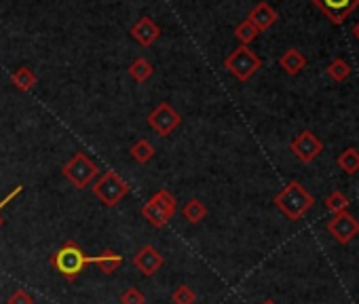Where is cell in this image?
Returning <instances> with one entry per match:
<instances>
[{
    "label": "cell",
    "mask_w": 359,
    "mask_h": 304,
    "mask_svg": "<svg viewBox=\"0 0 359 304\" xmlns=\"http://www.w3.org/2000/svg\"><path fill=\"white\" fill-rule=\"evenodd\" d=\"M180 123H182V116H180V112L175 108H171L167 102L158 104L150 114H148V125L150 129L161 135V137H167L171 135V131H175L180 127Z\"/></svg>",
    "instance_id": "52a82bcc"
},
{
    "label": "cell",
    "mask_w": 359,
    "mask_h": 304,
    "mask_svg": "<svg viewBox=\"0 0 359 304\" xmlns=\"http://www.w3.org/2000/svg\"><path fill=\"white\" fill-rule=\"evenodd\" d=\"M22 191H24V186H15V188H13V191H11L3 201H0V212H3V209H5V207H7V205L18 197V195H22ZM0 224H3V220H0Z\"/></svg>",
    "instance_id": "4316f807"
},
{
    "label": "cell",
    "mask_w": 359,
    "mask_h": 304,
    "mask_svg": "<svg viewBox=\"0 0 359 304\" xmlns=\"http://www.w3.org/2000/svg\"><path fill=\"white\" fill-rule=\"evenodd\" d=\"M338 167L348 174V176H355L359 172V150L357 148H346L338 155Z\"/></svg>",
    "instance_id": "2e32d148"
},
{
    "label": "cell",
    "mask_w": 359,
    "mask_h": 304,
    "mask_svg": "<svg viewBox=\"0 0 359 304\" xmlns=\"http://www.w3.org/2000/svg\"><path fill=\"white\" fill-rule=\"evenodd\" d=\"M165 264L163 254L152 247V245H144L137 249V254L133 256V266L144 275V277H152L154 272H158Z\"/></svg>",
    "instance_id": "8fae6325"
},
{
    "label": "cell",
    "mask_w": 359,
    "mask_h": 304,
    "mask_svg": "<svg viewBox=\"0 0 359 304\" xmlns=\"http://www.w3.org/2000/svg\"><path fill=\"white\" fill-rule=\"evenodd\" d=\"M129 152H131V157H133L137 163H142V165H144V163H148V161L154 157V146H152L148 139H137V141L131 146V150H129Z\"/></svg>",
    "instance_id": "ffe728a7"
},
{
    "label": "cell",
    "mask_w": 359,
    "mask_h": 304,
    "mask_svg": "<svg viewBox=\"0 0 359 304\" xmlns=\"http://www.w3.org/2000/svg\"><path fill=\"white\" fill-rule=\"evenodd\" d=\"M311 3L334 24L340 26L359 7V0H311Z\"/></svg>",
    "instance_id": "9c48e42d"
},
{
    "label": "cell",
    "mask_w": 359,
    "mask_h": 304,
    "mask_svg": "<svg viewBox=\"0 0 359 304\" xmlns=\"http://www.w3.org/2000/svg\"><path fill=\"white\" fill-rule=\"evenodd\" d=\"M91 264H95L104 275H112L123 264V256L121 254H114L112 249H106L100 256L91 258Z\"/></svg>",
    "instance_id": "9a60e30c"
},
{
    "label": "cell",
    "mask_w": 359,
    "mask_h": 304,
    "mask_svg": "<svg viewBox=\"0 0 359 304\" xmlns=\"http://www.w3.org/2000/svg\"><path fill=\"white\" fill-rule=\"evenodd\" d=\"M175 212H177V199L167 188L156 191L154 197L148 203H144V207H142L144 220H148V224L154 228L167 226L169 220L175 216Z\"/></svg>",
    "instance_id": "3957f363"
},
{
    "label": "cell",
    "mask_w": 359,
    "mask_h": 304,
    "mask_svg": "<svg viewBox=\"0 0 359 304\" xmlns=\"http://www.w3.org/2000/svg\"><path fill=\"white\" fill-rule=\"evenodd\" d=\"M7 304H34V298H32L26 289H15V291L9 296Z\"/></svg>",
    "instance_id": "484cf974"
},
{
    "label": "cell",
    "mask_w": 359,
    "mask_h": 304,
    "mask_svg": "<svg viewBox=\"0 0 359 304\" xmlns=\"http://www.w3.org/2000/svg\"><path fill=\"white\" fill-rule=\"evenodd\" d=\"M182 216H184V220H189L191 224H199L201 220H205L208 207H205V203H201L199 199H191V201L182 207Z\"/></svg>",
    "instance_id": "ac0fdd59"
},
{
    "label": "cell",
    "mask_w": 359,
    "mask_h": 304,
    "mask_svg": "<svg viewBox=\"0 0 359 304\" xmlns=\"http://www.w3.org/2000/svg\"><path fill=\"white\" fill-rule=\"evenodd\" d=\"M121 304H146V296L137 287H127L121 293Z\"/></svg>",
    "instance_id": "d4e9b609"
},
{
    "label": "cell",
    "mask_w": 359,
    "mask_h": 304,
    "mask_svg": "<svg viewBox=\"0 0 359 304\" xmlns=\"http://www.w3.org/2000/svg\"><path fill=\"white\" fill-rule=\"evenodd\" d=\"M11 83L15 85V89H20V91L26 93V91H30L36 85V74L28 66H22L20 70H15L11 74Z\"/></svg>",
    "instance_id": "e0dca14e"
},
{
    "label": "cell",
    "mask_w": 359,
    "mask_h": 304,
    "mask_svg": "<svg viewBox=\"0 0 359 304\" xmlns=\"http://www.w3.org/2000/svg\"><path fill=\"white\" fill-rule=\"evenodd\" d=\"M351 34L355 36V41H359V22H357V24L353 26V30H351Z\"/></svg>",
    "instance_id": "83f0119b"
},
{
    "label": "cell",
    "mask_w": 359,
    "mask_h": 304,
    "mask_svg": "<svg viewBox=\"0 0 359 304\" xmlns=\"http://www.w3.org/2000/svg\"><path fill=\"white\" fill-rule=\"evenodd\" d=\"M260 32L248 22V20H243L237 28H235V39L241 43V45H245V47H250V43L252 41H256V36H258Z\"/></svg>",
    "instance_id": "603a6c76"
},
{
    "label": "cell",
    "mask_w": 359,
    "mask_h": 304,
    "mask_svg": "<svg viewBox=\"0 0 359 304\" xmlns=\"http://www.w3.org/2000/svg\"><path fill=\"white\" fill-rule=\"evenodd\" d=\"M279 66H281L287 74L296 76V74H300V72L306 68V57H304L298 49H287V51L279 57Z\"/></svg>",
    "instance_id": "5bb4252c"
},
{
    "label": "cell",
    "mask_w": 359,
    "mask_h": 304,
    "mask_svg": "<svg viewBox=\"0 0 359 304\" xmlns=\"http://www.w3.org/2000/svg\"><path fill=\"white\" fill-rule=\"evenodd\" d=\"M248 22H250L258 32H264V30H269V28L277 22V11H275L269 3H258V5L250 11Z\"/></svg>",
    "instance_id": "4fadbf2b"
},
{
    "label": "cell",
    "mask_w": 359,
    "mask_h": 304,
    "mask_svg": "<svg viewBox=\"0 0 359 304\" xmlns=\"http://www.w3.org/2000/svg\"><path fill=\"white\" fill-rule=\"evenodd\" d=\"M129 76L135 81V83H146L150 76H152V64L144 57H137L131 62L129 66Z\"/></svg>",
    "instance_id": "d6986e66"
},
{
    "label": "cell",
    "mask_w": 359,
    "mask_h": 304,
    "mask_svg": "<svg viewBox=\"0 0 359 304\" xmlns=\"http://www.w3.org/2000/svg\"><path fill=\"white\" fill-rule=\"evenodd\" d=\"M62 174L74 188L83 191L89 184H93V180L100 176V167L85 155V152H76V155L64 165Z\"/></svg>",
    "instance_id": "5b68a950"
},
{
    "label": "cell",
    "mask_w": 359,
    "mask_h": 304,
    "mask_svg": "<svg viewBox=\"0 0 359 304\" xmlns=\"http://www.w3.org/2000/svg\"><path fill=\"white\" fill-rule=\"evenodd\" d=\"M51 264L66 281H74L91 264V258L87 254H83V249L79 247L76 241H66L51 256Z\"/></svg>",
    "instance_id": "7a4b0ae2"
},
{
    "label": "cell",
    "mask_w": 359,
    "mask_h": 304,
    "mask_svg": "<svg viewBox=\"0 0 359 304\" xmlns=\"http://www.w3.org/2000/svg\"><path fill=\"white\" fill-rule=\"evenodd\" d=\"M327 76H330L332 81H336V83H342V81H346V78L351 76V66H348L342 57H336V60H332L330 66H327Z\"/></svg>",
    "instance_id": "44dd1931"
},
{
    "label": "cell",
    "mask_w": 359,
    "mask_h": 304,
    "mask_svg": "<svg viewBox=\"0 0 359 304\" xmlns=\"http://www.w3.org/2000/svg\"><path fill=\"white\" fill-rule=\"evenodd\" d=\"M277 209L292 222H298L306 216V212L315 205L313 195L296 180H292L273 201Z\"/></svg>",
    "instance_id": "6da1fadb"
},
{
    "label": "cell",
    "mask_w": 359,
    "mask_h": 304,
    "mask_svg": "<svg viewBox=\"0 0 359 304\" xmlns=\"http://www.w3.org/2000/svg\"><path fill=\"white\" fill-rule=\"evenodd\" d=\"M348 199H346V195L344 193H340V191H334L332 195H327L325 197V209L327 212H332L334 216L336 214H342V212H346L348 209Z\"/></svg>",
    "instance_id": "7402d4cb"
},
{
    "label": "cell",
    "mask_w": 359,
    "mask_h": 304,
    "mask_svg": "<svg viewBox=\"0 0 359 304\" xmlns=\"http://www.w3.org/2000/svg\"><path fill=\"white\" fill-rule=\"evenodd\" d=\"M327 233L342 245L351 243L357 235H359V222L348 214V212H342V214H336L332 216V220L327 222Z\"/></svg>",
    "instance_id": "30bf717a"
},
{
    "label": "cell",
    "mask_w": 359,
    "mask_h": 304,
    "mask_svg": "<svg viewBox=\"0 0 359 304\" xmlns=\"http://www.w3.org/2000/svg\"><path fill=\"white\" fill-rule=\"evenodd\" d=\"M290 150H292V155L300 161V163H313L321 152H323V141L309 129L300 131L292 144H290Z\"/></svg>",
    "instance_id": "ba28073f"
},
{
    "label": "cell",
    "mask_w": 359,
    "mask_h": 304,
    "mask_svg": "<svg viewBox=\"0 0 359 304\" xmlns=\"http://www.w3.org/2000/svg\"><path fill=\"white\" fill-rule=\"evenodd\" d=\"M91 191H93V195L97 197L100 203H104L106 207H114V205L121 203V199L127 197L129 184L116 172L108 170V172H104L102 176L95 178Z\"/></svg>",
    "instance_id": "277c9868"
},
{
    "label": "cell",
    "mask_w": 359,
    "mask_h": 304,
    "mask_svg": "<svg viewBox=\"0 0 359 304\" xmlns=\"http://www.w3.org/2000/svg\"><path fill=\"white\" fill-rule=\"evenodd\" d=\"M224 68L241 83L250 81L260 68H262V60L245 45H239L226 60H224Z\"/></svg>",
    "instance_id": "8992f818"
},
{
    "label": "cell",
    "mask_w": 359,
    "mask_h": 304,
    "mask_svg": "<svg viewBox=\"0 0 359 304\" xmlns=\"http://www.w3.org/2000/svg\"><path fill=\"white\" fill-rule=\"evenodd\" d=\"M262 304H275V302H273V300H264Z\"/></svg>",
    "instance_id": "f1b7e54d"
},
{
    "label": "cell",
    "mask_w": 359,
    "mask_h": 304,
    "mask_svg": "<svg viewBox=\"0 0 359 304\" xmlns=\"http://www.w3.org/2000/svg\"><path fill=\"white\" fill-rule=\"evenodd\" d=\"M158 36H161V28H158L150 18H142V20L135 22L133 28H131V39L137 41L142 47L154 45V43L158 41Z\"/></svg>",
    "instance_id": "7c38bea8"
},
{
    "label": "cell",
    "mask_w": 359,
    "mask_h": 304,
    "mask_svg": "<svg viewBox=\"0 0 359 304\" xmlns=\"http://www.w3.org/2000/svg\"><path fill=\"white\" fill-rule=\"evenodd\" d=\"M173 304H195L197 302V291L189 285H180L173 293H171Z\"/></svg>",
    "instance_id": "cb8c5ba5"
}]
</instances>
